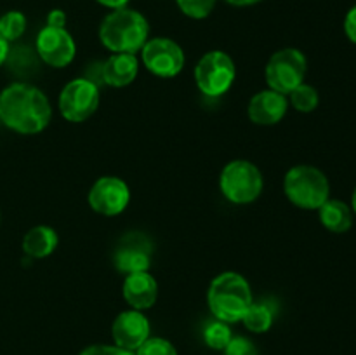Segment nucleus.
Listing matches in <instances>:
<instances>
[{
  "instance_id": "17",
  "label": "nucleus",
  "mask_w": 356,
  "mask_h": 355,
  "mask_svg": "<svg viewBox=\"0 0 356 355\" xmlns=\"http://www.w3.org/2000/svg\"><path fill=\"white\" fill-rule=\"evenodd\" d=\"M59 239L54 228L45 225L33 226L28 230L23 237V251L26 256L42 260V258L51 256L58 247Z\"/></svg>"
},
{
  "instance_id": "18",
  "label": "nucleus",
  "mask_w": 356,
  "mask_h": 355,
  "mask_svg": "<svg viewBox=\"0 0 356 355\" xmlns=\"http://www.w3.org/2000/svg\"><path fill=\"white\" fill-rule=\"evenodd\" d=\"M318 216L322 225L332 233H346L353 226V211L337 198H327L318 207Z\"/></svg>"
},
{
  "instance_id": "25",
  "label": "nucleus",
  "mask_w": 356,
  "mask_h": 355,
  "mask_svg": "<svg viewBox=\"0 0 356 355\" xmlns=\"http://www.w3.org/2000/svg\"><path fill=\"white\" fill-rule=\"evenodd\" d=\"M222 352L225 355H257L256 345L243 336H233Z\"/></svg>"
},
{
  "instance_id": "28",
  "label": "nucleus",
  "mask_w": 356,
  "mask_h": 355,
  "mask_svg": "<svg viewBox=\"0 0 356 355\" xmlns=\"http://www.w3.org/2000/svg\"><path fill=\"white\" fill-rule=\"evenodd\" d=\"M66 24V13L61 9H54L47 14V26L65 28Z\"/></svg>"
},
{
  "instance_id": "8",
  "label": "nucleus",
  "mask_w": 356,
  "mask_h": 355,
  "mask_svg": "<svg viewBox=\"0 0 356 355\" xmlns=\"http://www.w3.org/2000/svg\"><path fill=\"white\" fill-rule=\"evenodd\" d=\"M59 111L63 118L79 124L96 113L99 106V87L89 79H73L59 93Z\"/></svg>"
},
{
  "instance_id": "21",
  "label": "nucleus",
  "mask_w": 356,
  "mask_h": 355,
  "mask_svg": "<svg viewBox=\"0 0 356 355\" xmlns=\"http://www.w3.org/2000/svg\"><path fill=\"white\" fill-rule=\"evenodd\" d=\"M232 338V329H229L228 324L222 322V320H212V322H209L204 329V341L207 347L212 348V350H225L226 345L229 343Z\"/></svg>"
},
{
  "instance_id": "2",
  "label": "nucleus",
  "mask_w": 356,
  "mask_h": 355,
  "mask_svg": "<svg viewBox=\"0 0 356 355\" xmlns=\"http://www.w3.org/2000/svg\"><path fill=\"white\" fill-rule=\"evenodd\" d=\"M252 301L250 284L236 271H222L209 285V308L216 319L226 324L242 322Z\"/></svg>"
},
{
  "instance_id": "7",
  "label": "nucleus",
  "mask_w": 356,
  "mask_h": 355,
  "mask_svg": "<svg viewBox=\"0 0 356 355\" xmlns=\"http://www.w3.org/2000/svg\"><path fill=\"white\" fill-rule=\"evenodd\" d=\"M308 59L299 49L285 47L275 52L266 65V84L270 89L287 96L299 84L305 82Z\"/></svg>"
},
{
  "instance_id": "14",
  "label": "nucleus",
  "mask_w": 356,
  "mask_h": 355,
  "mask_svg": "<svg viewBox=\"0 0 356 355\" xmlns=\"http://www.w3.org/2000/svg\"><path fill=\"white\" fill-rule=\"evenodd\" d=\"M287 108V96L268 87L250 97L247 113L256 125H275L285 117Z\"/></svg>"
},
{
  "instance_id": "24",
  "label": "nucleus",
  "mask_w": 356,
  "mask_h": 355,
  "mask_svg": "<svg viewBox=\"0 0 356 355\" xmlns=\"http://www.w3.org/2000/svg\"><path fill=\"white\" fill-rule=\"evenodd\" d=\"M136 355H177V350L169 340L163 338H148L138 350Z\"/></svg>"
},
{
  "instance_id": "16",
  "label": "nucleus",
  "mask_w": 356,
  "mask_h": 355,
  "mask_svg": "<svg viewBox=\"0 0 356 355\" xmlns=\"http://www.w3.org/2000/svg\"><path fill=\"white\" fill-rule=\"evenodd\" d=\"M139 61L136 54L113 52L103 65V80L111 87H125L138 77Z\"/></svg>"
},
{
  "instance_id": "15",
  "label": "nucleus",
  "mask_w": 356,
  "mask_h": 355,
  "mask_svg": "<svg viewBox=\"0 0 356 355\" xmlns=\"http://www.w3.org/2000/svg\"><path fill=\"white\" fill-rule=\"evenodd\" d=\"M122 296L131 308L143 312L155 305L159 298V284L149 271H134L125 275Z\"/></svg>"
},
{
  "instance_id": "4",
  "label": "nucleus",
  "mask_w": 356,
  "mask_h": 355,
  "mask_svg": "<svg viewBox=\"0 0 356 355\" xmlns=\"http://www.w3.org/2000/svg\"><path fill=\"white\" fill-rule=\"evenodd\" d=\"M284 191L296 207L318 211L320 205L330 198V183L318 167L299 164L285 174Z\"/></svg>"
},
{
  "instance_id": "30",
  "label": "nucleus",
  "mask_w": 356,
  "mask_h": 355,
  "mask_svg": "<svg viewBox=\"0 0 356 355\" xmlns=\"http://www.w3.org/2000/svg\"><path fill=\"white\" fill-rule=\"evenodd\" d=\"M101 6L110 7V9H120V7H125L129 3V0H97Z\"/></svg>"
},
{
  "instance_id": "29",
  "label": "nucleus",
  "mask_w": 356,
  "mask_h": 355,
  "mask_svg": "<svg viewBox=\"0 0 356 355\" xmlns=\"http://www.w3.org/2000/svg\"><path fill=\"white\" fill-rule=\"evenodd\" d=\"M9 52H10L9 42H7L6 38L0 35V66H2L7 59H9Z\"/></svg>"
},
{
  "instance_id": "6",
  "label": "nucleus",
  "mask_w": 356,
  "mask_h": 355,
  "mask_svg": "<svg viewBox=\"0 0 356 355\" xmlns=\"http://www.w3.org/2000/svg\"><path fill=\"white\" fill-rule=\"evenodd\" d=\"M236 77V66L225 51H211L198 59L195 66V82L202 94L219 97L228 93Z\"/></svg>"
},
{
  "instance_id": "23",
  "label": "nucleus",
  "mask_w": 356,
  "mask_h": 355,
  "mask_svg": "<svg viewBox=\"0 0 356 355\" xmlns=\"http://www.w3.org/2000/svg\"><path fill=\"white\" fill-rule=\"evenodd\" d=\"M177 7L193 19H204L214 10L218 0H176Z\"/></svg>"
},
{
  "instance_id": "9",
  "label": "nucleus",
  "mask_w": 356,
  "mask_h": 355,
  "mask_svg": "<svg viewBox=\"0 0 356 355\" xmlns=\"http://www.w3.org/2000/svg\"><path fill=\"white\" fill-rule=\"evenodd\" d=\"M141 59L146 70L162 79H172L184 68V52L172 38L156 37L146 42L141 49Z\"/></svg>"
},
{
  "instance_id": "3",
  "label": "nucleus",
  "mask_w": 356,
  "mask_h": 355,
  "mask_svg": "<svg viewBox=\"0 0 356 355\" xmlns=\"http://www.w3.org/2000/svg\"><path fill=\"white\" fill-rule=\"evenodd\" d=\"M149 23L139 10L120 7L113 9L99 26V40L108 51L111 52H129L136 54V51L143 49L148 42Z\"/></svg>"
},
{
  "instance_id": "31",
  "label": "nucleus",
  "mask_w": 356,
  "mask_h": 355,
  "mask_svg": "<svg viewBox=\"0 0 356 355\" xmlns=\"http://www.w3.org/2000/svg\"><path fill=\"white\" fill-rule=\"evenodd\" d=\"M226 2L236 7H245V6H254V3L261 2V0H226Z\"/></svg>"
},
{
  "instance_id": "26",
  "label": "nucleus",
  "mask_w": 356,
  "mask_h": 355,
  "mask_svg": "<svg viewBox=\"0 0 356 355\" xmlns=\"http://www.w3.org/2000/svg\"><path fill=\"white\" fill-rule=\"evenodd\" d=\"M80 355H136L134 352H129L117 345H90L83 348Z\"/></svg>"
},
{
  "instance_id": "11",
  "label": "nucleus",
  "mask_w": 356,
  "mask_h": 355,
  "mask_svg": "<svg viewBox=\"0 0 356 355\" xmlns=\"http://www.w3.org/2000/svg\"><path fill=\"white\" fill-rule=\"evenodd\" d=\"M37 52L45 65L65 68L75 58L76 45L66 28L45 24L37 35Z\"/></svg>"
},
{
  "instance_id": "1",
  "label": "nucleus",
  "mask_w": 356,
  "mask_h": 355,
  "mask_svg": "<svg viewBox=\"0 0 356 355\" xmlns=\"http://www.w3.org/2000/svg\"><path fill=\"white\" fill-rule=\"evenodd\" d=\"M52 108L44 90L24 82L0 93V122L19 134H38L51 124Z\"/></svg>"
},
{
  "instance_id": "27",
  "label": "nucleus",
  "mask_w": 356,
  "mask_h": 355,
  "mask_svg": "<svg viewBox=\"0 0 356 355\" xmlns=\"http://www.w3.org/2000/svg\"><path fill=\"white\" fill-rule=\"evenodd\" d=\"M344 31H346V37L356 44V3L348 10L346 17H344Z\"/></svg>"
},
{
  "instance_id": "32",
  "label": "nucleus",
  "mask_w": 356,
  "mask_h": 355,
  "mask_svg": "<svg viewBox=\"0 0 356 355\" xmlns=\"http://www.w3.org/2000/svg\"><path fill=\"white\" fill-rule=\"evenodd\" d=\"M351 211H353L356 214V188H355L353 195H351Z\"/></svg>"
},
{
  "instance_id": "13",
  "label": "nucleus",
  "mask_w": 356,
  "mask_h": 355,
  "mask_svg": "<svg viewBox=\"0 0 356 355\" xmlns=\"http://www.w3.org/2000/svg\"><path fill=\"white\" fill-rule=\"evenodd\" d=\"M113 265L118 271L129 275L134 271H148L152 265V244L141 233H132L122 239L113 256Z\"/></svg>"
},
{
  "instance_id": "22",
  "label": "nucleus",
  "mask_w": 356,
  "mask_h": 355,
  "mask_svg": "<svg viewBox=\"0 0 356 355\" xmlns=\"http://www.w3.org/2000/svg\"><path fill=\"white\" fill-rule=\"evenodd\" d=\"M26 30V17L19 10H9L0 17V35L7 42L17 40Z\"/></svg>"
},
{
  "instance_id": "10",
  "label": "nucleus",
  "mask_w": 356,
  "mask_h": 355,
  "mask_svg": "<svg viewBox=\"0 0 356 355\" xmlns=\"http://www.w3.org/2000/svg\"><path fill=\"white\" fill-rule=\"evenodd\" d=\"M87 200L92 211L103 216H117L127 209L131 190L122 178L103 176L90 187Z\"/></svg>"
},
{
  "instance_id": "20",
  "label": "nucleus",
  "mask_w": 356,
  "mask_h": 355,
  "mask_svg": "<svg viewBox=\"0 0 356 355\" xmlns=\"http://www.w3.org/2000/svg\"><path fill=\"white\" fill-rule=\"evenodd\" d=\"M289 101H291L292 108H296L301 113H309V111H315L316 106L320 103L318 90L315 89L309 84H299L294 90L289 93Z\"/></svg>"
},
{
  "instance_id": "12",
  "label": "nucleus",
  "mask_w": 356,
  "mask_h": 355,
  "mask_svg": "<svg viewBox=\"0 0 356 355\" xmlns=\"http://www.w3.org/2000/svg\"><path fill=\"white\" fill-rule=\"evenodd\" d=\"M111 336L117 347L136 352L149 338V320L139 310H125L115 317Z\"/></svg>"
},
{
  "instance_id": "19",
  "label": "nucleus",
  "mask_w": 356,
  "mask_h": 355,
  "mask_svg": "<svg viewBox=\"0 0 356 355\" xmlns=\"http://www.w3.org/2000/svg\"><path fill=\"white\" fill-rule=\"evenodd\" d=\"M275 320V310L273 306L268 305L266 301H252V305L249 306V310L243 315L242 322L252 333H266L271 326H273Z\"/></svg>"
},
{
  "instance_id": "5",
  "label": "nucleus",
  "mask_w": 356,
  "mask_h": 355,
  "mask_svg": "<svg viewBox=\"0 0 356 355\" xmlns=\"http://www.w3.org/2000/svg\"><path fill=\"white\" fill-rule=\"evenodd\" d=\"M219 187L232 204H250L263 194L264 178L256 164L236 159L222 167Z\"/></svg>"
}]
</instances>
